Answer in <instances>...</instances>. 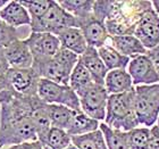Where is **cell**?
Here are the masks:
<instances>
[{"mask_svg": "<svg viewBox=\"0 0 159 149\" xmlns=\"http://www.w3.org/2000/svg\"><path fill=\"white\" fill-rule=\"evenodd\" d=\"M25 42L30 47L34 58H49L56 55L61 48L60 41L57 35L51 33H38L31 32Z\"/></svg>", "mask_w": 159, "mask_h": 149, "instance_id": "8fae6325", "label": "cell"}, {"mask_svg": "<svg viewBox=\"0 0 159 149\" xmlns=\"http://www.w3.org/2000/svg\"><path fill=\"white\" fill-rule=\"evenodd\" d=\"M151 50H153V51H156V53H157V54H158V55H159V44H158V46L156 47V48H153V49H151Z\"/></svg>", "mask_w": 159, "mask_h": 149, "instance_id": "f35d334b", "label": "cell"}, {"mask_svg": "<svg viewBox=\"0 0 159 149\" xmlns=\"http://www.w3.org/2000/svg\"><path fill=\"white\" fill-rule=\"evenodd\" d=\"M151 3H152L153 10L156 12V14L158 15V17H159V0H156V1H151Z\"/></svg>", "mask_w": 159, "mask_h": 149, "instance_id": "8d00e7d4", "label": "cell"}, {"mask_svg": "<svg viewBox=\"0 0 159 149\" xmlns=\"http://www.w3.org/2000/svg\"><path fill=\"white\" fill-rule=\"evenodd\" d=\"M108 92L105 86L94 83L90 86L82 96H80L81 110L92 119L103 122L106 117L107 103H108Z\"/></svg>", "mask_w": 159, "mask_h": 149, "instance_id": "52a82bcc", "label": "cell"}, {"mask_svg": "<svg viewBox=\"0 0 159 149\" xmlns=\"http://www.w3.org/2000/svg\"><path fill=\"white\" fill-rule=\"evenodd\" d=\"M105 88L108 95H120L132 91L135 86L127 70L109 71L105 79Z\"/></svg>", "mask_w": 159, "mask_h": 149, "instance_id": "d6986e66", "label": "cell"}, {"mask_svg": "<svg viewBox=\"0 0 159 149\" xmlns=\"http://www.w3.org/2000/svg\"><path fill=\"white\" fill-rule=\"evenodd\" d=\"M7 60L11 68H31L34 57L24 39H17L5 48Z\"/></svg>", "mask_w": 159, "mask_h": 149, "instance_id": "5bb4252c", "label": "cell"}, {"mask_svg": "<svg viewBox=\"0 0 159 149\" xmlns=\"http://www.w3.org/2000/svg\"><path fill=\"white\" fill-rule=\"evenodd\" d=\"M0 20L10 26L18 29L20 26H31V16L20 1H9L0 10Z\"/></svg>", "mask_w": 159, "mask_h": 149, "instance_id": "e0dca14e", "label": "cell"}, {"mask_svg": "<svg viewBox=\"0 0 159 149\" xmlns=\"http://www.w3.org/2000/svg\"><path fill=\"white\" fill-rule=\"evenodd\" d=\"M152 7L151 1H115L105 21L110 35L133 34L143 13Z\"/></svg>", "mask_w": 159, "mask_h": 149, "instance_id": "7a4b0ae2", "label": "cell"}, {"mask_svg": "<svg viewBox=\"0 0 159 149\" xmlns=\"http://www.w3.org/2000/svg\"><path fill=\"white\" fill-rule=\"evenodd\" d=\"M129 149H149L150 128L138 126L126 132Z\"/></svg>", "mask_w": 159, "mask_h": 149, "instance_id": "f1b7e54d", "label": "cell"}, {"mask_svg": "<svg viewBox=\"0 0 159 149\" xmlns=\"http://www.w3.org/2000/svg\"><path fill=\"white\" fill-rule=\"evenodd\" d=\"M0 149H2V147H1V145H0Z\"/></svg>", "mask_w": 159, "mask_h": 149, "instance_id": "60d3db41", "label": "cell"}, {"mask_svg": "<svg viewBox=\"0 0 159 149\" xmlns=\"http://www.w3.org/2000/svg\"><path fill=\"white\" fill-rule=\"evenodd\" d=\"M75 112L76 110L61 105H49V117L51 126L67 131Z\"/></svg>", "mask_w": 159, "mask_h": 149, "instance_id": "d4e9b609", "label": "cell"}, {"mask_svg": "<svg viewBox=\"0 0 159 149\" xmlns=\"http://www.w3.org/2000/svg\"><path fill=\"white\" fill-rule=\"evenodd\" d=\"M6 90H10V86L8 83L6 74H0V92L6 91Z\"/></svg>", "mask_w": 159, "mask_h": 149, "instance_id": "d590c367", "label": "cell"}, {"mask_svg": "<svg viewBox=\"0 0 159 149\" xmlns=\"http://www.w3.org/2000/svg\"><path fill=\"white\" fill-rule=\"evenodd\" d=\"M105 124L111 129L129 132L140 126L134 107V89L120 95H110L107 103Z\"/></svg>", "mask_w": 159, "mask_h": 149, "instance_id": "3957f363", "label": "cell"}, {"mask_svg": "<svg viewBox=\"0 0 159 149\" xmlns=\"http://www.w3.org/2000/svg\"><path fill=\"white\" fill-rule=\"evenodd\" d=\"M108 43L111 47H114L118 53L129 57V59L141 56V55H146L148 53V50L144 48V46L133 34L110 35Z\"/></svg>", "mask_w": 159, "mask_h": 149, "instance_id": "ac0fdd59", "label": "cell"}, {"mask_svg": "<svg viewBox=\"0 0 159 149\" xmlns=\"http://www.w3.org/2000/svg\"><path fill=\"white\" fill-rule=\"evenodd\" d=\"M72 143L76 149H108L100 129L84 136L72 137Z\"/></svg>", "mask_w": 159, "mask_h": 149, "instance_id": "484cf974", "label": "cell"}, {"mask_svg": "<svg viewBox=\"0 0 159 149\" xmlns=\"http://www.w3.org/2000/svg\"><path fill=\"white\" fill-rule=\"evenodd\" d=\"M100 58L102 59L103 64L106 65L108 71L114 70H127L129 63V57L124 56L120 53H118L114 47H111L109 43L105 44L103 47L98 49Z\"/></svg>", "mask_w": 159, "mask_h": 149, "instance_id": "7402d4cb", "label": "cell"}, {"mask_svg": "<svg viewBox=\"0 0 159 149\" xmlns=\"http://www.w3.org/2000/svg\"><path fill=\"white\" fill-rule=\"evenodd\" d=\"M133 35H135L147 50H151L159 44V17L153 10H146L138 22Z\"/></svg>", "mask_w": 159, "mask_h": 149, "instance_id": "9c48e42d", "label": "cell"}, {"mask_svg": "<svg viewBox=\"0 0 159 149\" xmlns=\"http://www.w3.org/2000/svg\"><path fill=\"white\" fill-rule=\"evenodd\" d=\"M127 72L132 77L134 86H151L159 82V74L148 55H141L129 60Z\"/></svg>", "mask_w": 159, "mask_h": 149, "instance_id": "30bf717a", "label": "cell"}, {"mask_svg": "<svg viewBox=\"0 0 159 149\" xmlns=\"http://www.w3.org/2000/svg\"><path fill=\"white\" fill-rule=\"evenodd\" d=\"M10 68V65L7 60L6 53L3 48H0V74H6Z\"/></svg>", "mask_w": 159, "mask_h": 149, "instance_id": "e575fe53", "label": "cell"}, {"mask_svg": "<svg viewBox=\"0 0 159 149\" xmlns=\"http://www.w3.org/2000/svg\"><path fill=\"white\" fill-rule=\"evenodd\" d=\"M33 97L20 96L11 89L0 92V145L2 148L38 140L31 117Z\"/></svg>", "mask_w": 159, "mask_h": 149, "instance_id": "6da1fadb", "label": "cell"}, {"mask_svg": "<svg viewBox=\"0 0 159 149\" xmlns=\"http://www.w3.org/2000/svg\"><path fill=\"white\" fill-rule=\"evenodd\" d=\"M41 79L49 80L59 84H68L72 72L66 70L55 57L34 58L33 66Z\"/></svg>", "mask_w": 159, "mask_h": 149, "instance_id": "7c38bea8", "label": "cell"}, {"mask_svg": "<svg viewBox=\"0 0 159 149\" xmlns=\"http://www.w3.org/2000/svg\"><path fill=\"white\" fill-rule=\"evenodd\" d=\"M31 117H32L34 125H35L38 140L41 143H43L52 126H51L49 117V105L40 99L39 96L32 98Z\"/></svg>", "mask_w": 159, "mask_h": 149, "instance_id": "9a60e30c", "label": "cell"}, {"mask_svg": "<svg viewBox=\"0 0 159 149\" xmlns=\"http://www.w3.org/2000/svg\"><path fill=\"white\" fill-rule=\"evenodd\" d=\"M8 2H9V1H7V0H0V10L2 9L3 7H6V5Z\"/></svg>", "mask_w": 159, "mask_h": 149, "instance_id": "74e56055", "label": "cell"}, {"mask_svg": "<svg viewBox=\"0 0 159 149\" xmlns=\"http://www.w3.org/2000/svg\"><path fill=\"white\" fill-rule=\"evenodd\" d=\"M60 46L64 49H67L72 53L81 56L88 49V43L83 35V32L80 27H68L60 32L58 35Z\"/></svg>", "mask_w": 159, "mask_h": 149, "instance_id": "ffe728a7", "label": "cell"}, {"mask_svg": "<svg viewBox=\"0 0 159 149\" xmlns=\"http://www.w3.org/2000/svg\"><path fill=\"white\" fill-rule=\"evenodd\" d=\"M2 149H44L42 143L39 140L37 141H29V142H23L20 145H14V146L5 147Z\"/></svg>", "mask_w": 159, "mask_h": 149, "instance_id": "d6a6232c", "label": "cell"}, {"mask_svg": "<svg viewBox=\"0 0 159 149\" xmlns=\"http://www.w3.org/2000/svg\"><path fill=\"white\" fill-rule=\"evenodd\" d=\"M72 137L66 130L51 128L42 146L44 149H68L72 146Z\"/></svg>", "mask_w": 159, "mask_h": 149, "instance_id": "83f0119b", "label": "cell"}, {"mask_svg": "<svg viewBox=\"0 0 159 149\" xmlns=\"http://www.w3.org/2000/svg\"><path fill=\"white\" fill-rule=\"evenodd\" d=\"M10 89L24 97L38 96L41 77L33 67L31 68H11L6 73Z\"/></svg>", "mask_w": 159, "mask_h": 149, "instance_id": "ba28073f", "label": "cell"}, {"mask_svg": "<svg viewBox=\"0 0 159 149\" xmlns=\"http://www.w3.org/2000/svg\"><path fill=\"white\" fill-rule=\"evenodd\" d=\"M114 2L115 1H94V6H93V16L97 20L101 21L105 23L107 17L109 16L110 12L113 9Z\"/></svg>", "mask_w": 159, "mask_h": 149, "instance_id": "1f68e13d", "label": "cell"}, {"mask_svg": "<svg viewBox=\"0 0 159 149\" xmlns=\"http://www.w3.org/2000/svg\"><path fill=\"white\" fill-rule=\"evenodd\" d=\"M80 63L91 74L94 83L105 86V79L109 71L107 70L106 65L100 58L98 49L92 48V47H88V49L84 51V54L80 56Z\"/></svg>", "mask_w": 159, "mask_h": 149, "instance_id": "2e32d148", "label": "cell"}, {"mask_svg": "<svg viewBox=\"0 0 159 149\" xmlns=\"http://www.w3.org/2000/svg\"><path fill=\"white\" fill-rule=\"evenodd\" d=\"M80 29L83 32L86 43L89 47L99 49L108 43L110 34L103 22L91 16L80 23Z\"/></svg>", "mask_w": 159, "mask_h": 149, "instance_id": "4fadbf2b", "label": "cell"}, {"mask_svg": "<svg viewBox=\"0 0 159 149\" xmlns=\"http://www.w3.org/2000/svg\"><path fill=\"white\" fill-rule=\"evenodd\" d=\"M94 84L91 74L88 72L85 67L83 66L82 64L77 63V65L75 66V68L73 70L72 74L70 77V83L68 86L76 92L77 96H82L83 93L85 92L86 90L89 89L90 86H92Z\"/></svg>", "mask_w": 159, "mask_h": 149, "instance_id": "cb8c5ba5", "label": "cell"}, {"mask_svg": "<svg viewBox=\"0 0 159 149\" xmlns=\"http://www.w3.org/2000/svg\"><path fill=\"white\" fill-rule=\"evenodd\" d=\"M156 125L158 126V129H159V116H158V119H157V123H156Z\"/></svg>", "mask_w": 159, "mask_h": 149, "instance_id": "ab89813d", "label": "cell"}, {"mask_svg": "<svg viewBox=\"0 0 159 149\" xmlns=\"http://www.w3.org/2000/svg\"><path fill=\"white\" fill-rule=\"evenodd\" d=\"M38 96L48 105H61L73 110H81L79 96L68 84H59L49 80L41 79Z\"/></svg>", "mask_w": 159, "mask_h": 149, "instance_id": "8992f818", "label": "cell"}, {"mask_svg": "<svg viewBox=\"0 0 159 149\" xmlns=\"http://www.w3.org/2000/svg\"><path fill=\"white\" fill-rule=\"evenodd\" d=\"M134 107L140 126L152 128L159 116V82L134 88Z\"/></svg>", "mask_w": 159, "mask_h": 149, "instance_id": "277c9868", "label": "cell"}, {"mask_svg": "<svg viewBox=\"0 0 159 149\" xmlns=\"http://www.w3.org/2000/svg\"><path fill=\"white\" fill-rule=\"evenodd\" d=\"M29 12L32 22L40 20L49 10L52 0H37V1H20ZM31 22V23H32Z\"/></svg>", "mask_w": 159, "mask_h": 149, "instance_id": "f546056e", "label": "cell"}, {"mask_svg": "<svg viewBox=\"0 0 159 149\" xmlns=\"http://www.w3.org/2000/svg\"><path fill=\"white\" fill-rule=\"evenodd\" d=\"M17 39H20L17 29L10 26L0 20V48L5 49Z\"/></svg>", "mask_w": 159, "mask_h": 149, "instance_id": "4dcf8cb0", "label": "cell"}, {"mask_svg": "<svg viewBox=\"0 0 159 149\" xmlns=\"http://www.w3.org/2000/svg\"><path fill=\"white\" fill-rule=\"evenodd\" d=\"M149 149H159V129L157 125L150 128Z\"/></svg>", "mask_w": 159, "mask_h": 149, "instance_id": "836d02e7", "label": "cell"}, {"mask_svg": "<svg viewBox=\"0 0 159 149\" xmlns=\"http://www.w3.org/2000/svg\"><path fill=\"white\" fill-rule=\"evenodd\" d=\"M31 31L38 33H51L55 35L68 27H80L77 18L67 13L58 1L52 0L49 10L40 20L31 23Z\"/></svg>", "mask_w": 159, "mask_h": 149, "instance_id": "5b68a950", "label": "cell"}, {"mask_svg": "<svg viewBox=\"0 0 159 149\" xmlns=\"http://www.w3.org/2000/svg\"><path fill=\"white\" fill-rule=\"evenodd\" d=\"M100 123L101 122L84 114L82 110H76L68 129H67V133L70 137L84 136V134L99 130Z\"/></svg>", "mask_w": 159, "mask_h": 149, "instance_id": "44dd1931", "label": "cell"}, {"mask_svg": "<svg viewBox=\"0 0 159 149\" xmlns=\"http://www.w3.org/2000/svg\"><path fill=\"white\" fill-rule=\"evenodd\" d=\"M58 3L67 13L77 18L79 23L93 15L94 1L92 0H60Z\"/></svg>", "mask_w": 159, "mask_h": 149, "instance_id": "603a6c76", "label": "cell"}, {"mask_svg": "<svg viewBox=\"0 0 159 149\" xmlns=\"http://www.w3.org/2000/svg\"><path fill=\"white\" fill-rule=\"evenodd\" d=\"M99 129L101 130V132L105 137L108 149H129L126 132L120 131V130L111 129L110 126H108L103 122L100 123Z\"/></svg>", "mask_w": 159, "mask_h": 149, "instance_id": "4316f807", "label": "cell"}]
</instances>
